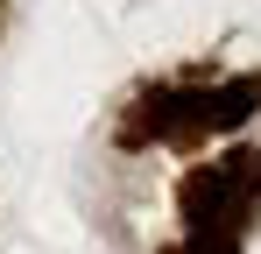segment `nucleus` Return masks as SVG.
<instances>
[{
  "mask_svg": "<svg viewBox=\"0 0 261 254\" xmlns=\"http://www.w3.org/2000/svg\"><path fill=\"white\" fill-rule=\"evenodd\" d=\"M261 205V148H226L219 163L184 169L176 184V212H184V240H212V247H240L247 219Z\"/></svg>",
  "mask_w": 261,
  "mask_h": 254,
  "instance_id": "nucleus-2",
  "label": "nucleus"
},
{
  "mask_svg": "<svg viewBox=\"0 0 261 254\" xmlns=\"http://www.w3.org/2000/svg\"><path fill=\"white\" fill-rule=\"evenodd\" d=\"M261 113V78H226V85H205V92H176V85H155L134 99L120 141L141 148V141H170V148H198L212 134H233L240 120Z\"/></svg>",
  "mask_w": 261,
  "mask_h": 254,
  "instance_id": "nucleus-1",
  "label": "nucleus"
}]
</instances>
